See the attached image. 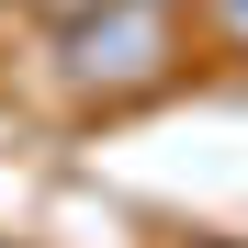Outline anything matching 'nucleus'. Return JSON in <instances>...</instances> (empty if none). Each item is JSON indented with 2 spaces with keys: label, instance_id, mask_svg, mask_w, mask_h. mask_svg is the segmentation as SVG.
Listing matches in <instances>:
<instances>
[{
  "label": "nucleus",
  "instance_id": "f03ea898",
  "mask_svg": "<svg viewBox=\"0 0 248 248\" xmlns=\"http://www.w3.org/2000/svg\"><path fill=\"white\" fill-rule=\"evenodd\" d=\"M215 34H226V46H248V0H215Z\"/></svg>",
  "mask_w": 248,
  "mask_h": 248
},
{
  "label": "nucleus",
  "instance_id": "f257e3e1",
  "mask_svg": "<svg viewBox=\"0 0 248 248\" xmlns=\"http://www.w3.org/2000/svg\"><path fill=\"white\" fill-rule=\"evenodd\" d=\"M57 68H68V91H158L170 79V0H79L68 34H57Z\"/></svg>",
  "mask_w": 248,
  "mask_h": 248
}]
</instances>
